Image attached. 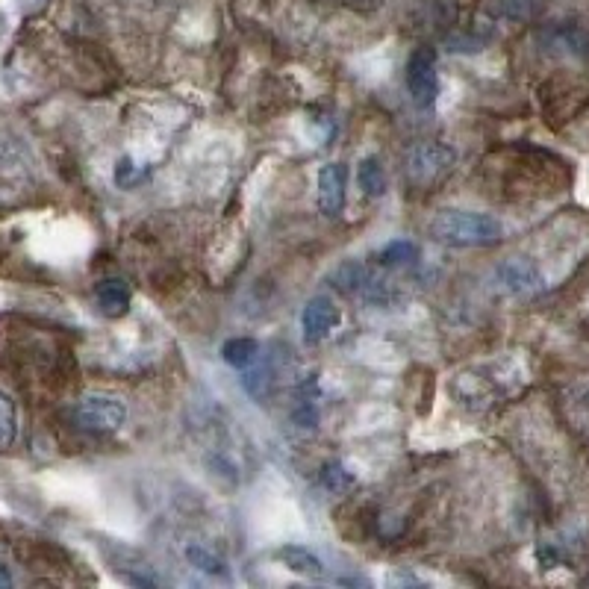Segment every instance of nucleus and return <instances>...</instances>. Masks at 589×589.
<instances>
[{"label":"nucleus","instance_id":"nucleus-1","mask_svg":"<svg viewBox=\"0 0 589 589\" xmlns=\"http://www.w3.org/2000/svg\"><path fill=\"white\" fill-rule=\"evenodd\" d=\"M430 236L451 248H489L504 239V227L495 215L472 210H442L430 221Z\"/></svg>","mask_w":589,"mask_h":589},{"label":"nucleus","instance_id":"nucleus-2","mask_svg":"<svg viewBox=\"0 0 589 589\" xmlns=\"http://www.w3.org/2000/svg\"><path fill=\"white\" fill-rule=\"evenodd\" d=\"M74 422L89 433H115L127 422V407L112 395H86L74 407Z\"/></svg>","mask_w":589,"mask_h":589},{"label":"nucleus","instance_id":"nucleus-3","mask_svg":"<svg viewBox=\"0 0 589 589\" xmlns=\"http://www.w3.org/2000/svg\"><path fill=\"white\" fill-rule=\"evenodd\" d=\"M454 165V151L448 145H439V142H425V145H416L410 154H407V174L413 183L419 186H433L439 183Z\"/></svg>","mask_w":589,"mask_h":589},{"label":"nucleus","instance_id":"nucleus-4","mask_svg":"<svg viewBox=\"0 0 589 589\" xmlns=\"http://www.w3.org/2000/svg\"><path fill=\"white\" fill-rule=\"evenodd\" d=\"M407 89L413 104L422 109H430L439 98V74H436V59L433 51L419 48L407 59Z\"/></svg>","mask_w":589,"mask_h":589},{"label":"nucleus","instance_id":"nucleus-5","mask_svg":"<svg viewBox=\"0 0 589 589\" xmlns=\"http://www.w3.org/2000/svg\"><path fill=\"white\" fill-rule=\"evenodd\" d=\"M339 324V307L333 298L327 295H316L307 301L304 313H301V327H304V339L313 345V342H322L327 339Z\"/></svg>","mask_w":589,"mask_h":589},{"label":"nucleus","instance_id":"nucleus-6","mask_svg":"<svg viewBox=\"0 0 589 589\" xmlns=\"http://www.w3.org/2000/svg\"><path fill=\"white\" fill-rule=\"evenodd\" d=\"M345 195H348V168L342 162H327L319 171V210L327 218L345 210Z\"/></svg>","mask_w":589,"mask_h":589},{"label":"nucleus","instance_id":"nucleus-7","mask_svg":"<svg viewBox=\"0 0 589 589\" xmlns=\"http://www.w3.org/2000/svg\"><path fill=\"white\" fill-rule=\"evenodd\" d=\"M495 280H498L501 289L510 292V295H534V292L542 289V274H539V268H536L531 260H522V257L504 260L501 266L495 268Z\"/></svg>","mask_w":589,"mask_h":589},{"label":"nucleus","instance_id":"nucleus-8","mask_svg":"<svg viewBox=\"0 0 589 589\" xmlns=\"http://www.w3.org/2000/svg\"><path fill=\"white\" fill-rule=\"evenodd\" d=\"M95 298H98V310L107 319H121L130 310V286L118 277L101 280L98 289H95Z\"/></svg>","mask_w":589,"mask_h":589},{"label":"nucleus","instance_id":"nucleus-9","mask_svg":"<svg viewBox=\"0 0 589 589\" xmlns=\"http://www.w3.org/2000/svg\"><path fill=\"white\" fill-rule=\"evenodd\" d=\"M277 560L286 563V569H292L298 575H307V578H322L324 575L322 557L313 554L310 548H301V545H283L277 551Z\"/></svg>","mask_w":589,"mask_h":589},{"label":"nucleus","instance_id":"nucleus-10","mask_svg":"<svg viewBox=\"0 0 589 589\" xmlns=\"http://www.w3.org/2000/svg\"><path fill=\"white\" fill-rule=\"evenodd\" d=\"M257 354H260V345H257L254 339H248V336L227 339V342H224V348H221L224 363H227V366H233V369H248V366L257 360Z\"/></svg>","mask_w":589,"mask_h":589},{"label":"nucleus","instance_id":"nucleus-11","mask_svg":"<svg viewBox=\"0 0 589 589\" xmlns=\"http://www.w3.org/2000/svg\"><path fill=\"white\" fill-rule=\"evenodd\" d=\"M416 260H419V248H416V242H410V239H395V242H389V245H383V248L377 251V263L383 268L410 266V263H416Z\"/></svg>","mask_w":589,"mask_h":589},{"label":"nucleus","instance_id":"nucleus-12","mask_svg":"<svg viewBox=\"0 0 589 589\" xmlns=\"http://www.w3.org/2000/svg\"><path fill=\"white\" fill-rule=\"evenodd\" d=\"M357 183H360V189H363L366 198H383V192H386V174H383V165H380L377 157L360 160Z\"/></svg>","mask_w":589,"mask_h":589},{"label":"nucleus","instance_id":"nucleus-13","mask_svg":"<svg viewBox=\"0 0 589 589\" xmlns=\"http://www.w3.org/2000/svg\"><path fill=\"white\" fill-rule=\"evenodd\" d=\"M186 560L195 566V569H201V572H207V575H227V563L215 554V551H210L207 545H201V542H189L186 545Z\"/></svg>","mask_w":589,"mask_h":589},{"label":"nucleus","instance_id":"nucleus-14","mask_svg":"<svg viewBox=\"0 0 589 589\" xmlns=\"http://www.w3.org/2000/svg\"><path fill=\"white\" fill-rule=\"evenodd\" d=\"M15 436H18V413H15V401H12L6 392H0V451L12 448Z\"/></svg>","mask_w":589,"mask_h":589},{"label":"nucleus","instance_id":"nucleus-15","mask_svg":"<svg viewBox=\"0 0 589 589\" xmlns=\"http://www.w3.org/2000/svg\"><path fill=\"white\" fill-rule=\"evenodd\" d=\"M322 486L327 492H345L348 486H354V475L342 466V463H327L322 469Z\"/></svg>","mask_w":589,"mask_h":589},{"label":"nucleus","instance_id":"nucleus-16","mask_svg":"<svg viewBox=\"0 0 589 589\" xmlns=\"http://www.w3.org/2000/svg\"><path fill=\"white\" fill-rule=\"evenodd\" d=\"M142 174H145V171H139L130 157H121L118 165H115V183H118V186H133V183H139Z\"/></svg>","mask_w":589,"mask_h":589},{"label":"nucleus","instance_id":"nucleus-17","mask_svg":"<svg viewBox=\"0 0 589 589\" xmlns=\"http://www.w3.org/2000/svg\"><path fill=\"white\" fill-rule=\"evenodd\" d=\"M342 6H348L351 12H360V15H372L383 6V0H342Z\"/></svg>","mask_w":589,"mask_h":589},{"label":"nucleus","instance_id":"nucleus-18","mask_svg":"<svg viewBox=\"0 0 589 589\" xmlns=\"http://www.w3.org/2000/svg\"><path fill=\"white\" fill-rule=\"evenodd\" d=\"M0 587H12V575L3 563H0Z\"/></svg>","mask_w":589,"mask_h":589}]
</instances>
